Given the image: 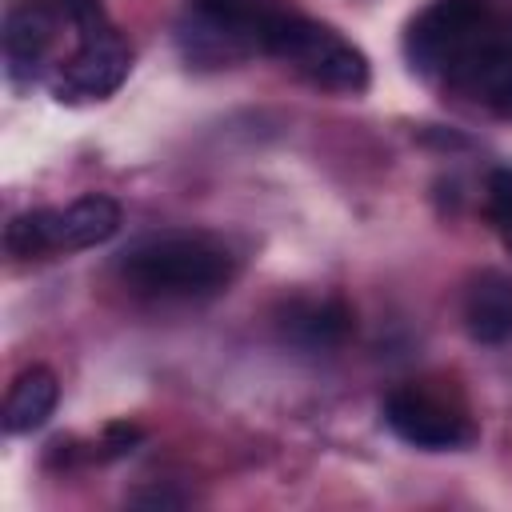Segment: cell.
Listing matches in <instances>:
<instances>
[{
  "label": "cell",
  "mask_w": 512,
  "mask_h": 512,
  "mask_svg": "<svg viewBox=\"0 0 512 512\" xmlns=\"http://www.w3.org/2000/svg\"><path fill=\"white\" fill-rule=\"evenodd\" d=\"M120 276L144 296H212L232 284L236 256L208 232H160L120 256Z\"/></svg>",
  "instance_id": "1"
},
{
  "label": "cell",
  "mask_w": 512,
  "mask_h": 512,
  "mask_svg": "<svg viewBox=\"0 0 512 512\" xmlns=\"http://www.w3.org/2000/svg\"><path fill=\"white\" fill-rule=\"evenodd\" d=\"M256 48L284 60L308 84L328 92H364L368 88V56L344 40L336 28L300 16L292 8L264 4L256 24Z\"/></svg>",
  "instance_id": "2"
},
{
  "label": "cell",
  "mask_w": 512,
  "mask_h": 512,
  "mask_svg": "<svg viewBox=\"0 0 512 512\" xmlns=\"http://www.w3.org/2000/svg\"><path fill=\"white\" fill-rule=\"evenodd\" d=\"M496 32V16L484 0H432L404 32V52L416 72L444 76L448 84Z\"/></svg>",
  "instance_id": "3"
},
{
  "label": "cell",
  "mask_w": 512,
  "mask_h": 512,
  "mask_svg": "<svg viewBox=\"0 0 512 512\" xmlns=\"http://www.w3.org/2000/svg\"><path fill=\"white\" fill-rule=\"evenodd\" d=\"M384 424L412 448L424 452H452L476 440V428L468 420V412L432 392L428 384H400L384 396Z\"/></svg>",
  "instance_id": "4"
},
{
  "label": "cell",
  "mask_w": 512,
  "mask_h": 512,
  "mask_svg": "<svg viewBox=\"0 0 512 512\" xmlns=\"http://www.w3.org/2000/svg\"><path fill=\"white\" fill-rule=\"evenodd\" d=\"M128 68H132V48L108 24L100 32L80 36L76 52L60 64V72L52 80V92H56V100H72V104L76 100H104L124 84Z\"/></svg>",
  "instance_id": "5"
},
{
  "label": "cell",
  "mask_w": 512,
  "mask_h": 512,
  "mask_svg": "<svg viewBox=\"0 0 512 512\" xmlns=\"http://www.w3.org/2000/svg\"><path fill=\"white\" fill-rule=\"evenodd\" d=\"M464 328L480 344L512 340V276L484 268L468 280L464 292Z\"/></svg>",
  "instance_id": "6"
},
{
  "label": "cell",
  "mask_w": 512,
  "mask_h": 512,
  "mask_svg": "<svg viewBox=\"0 0 512 512\" xmlns=\"http://www.w3.org/2000/svg\"><path fill=\"white\" fill-rule=\"evenodd\" d=\"M120 228V204L104 192H88L68 208H52V252L96 248Z\"/></svg>",
  "instance_id": "7"
},
{
  "label": "cell",
  "mask_w": 512,
  "mask_h": 512,
  "mask_svg": "<svg viewBox=\"0 0 512 512\" xmlns=\"http://www.w3.org/2000/svg\"><path fill=\"white\" fill-rule=\"evenodd\" d=\"M56 24H60V12L48 0H28V4H16L8 12V20H4V56H8L12 72L36 68L44 60V52L52 48Z\"/></svg>",
  "instance_id": "8"
},
{
  "label": "cell",
  "mask_w": 512,
  "mask_h": 512,
  "mask_svg": "<svg viewBox=\"0 0 512 512\" xmlns=\"http://www.w3.org/2000/svg\"><path fill=\"white\" fill-rule=\"evenodd\" d=\"M56 400H60V380H56V372L44 368V364L24 368V372L12 380L8 396H4V428H8L12 436L40 428V424L56 412Z\"/></svg>",
  "instance_id": "9"
},
{
  "label": "cell",
  "mask_w": 512,
  "mask_h": 512,
  "mask_svg": "<svg viewBox=\"0 0 512 512\" xmlns=\"http://www.w3.org/2000/svg\"><path fill=\"white\" fill-rule=\"evenodd\" d=\"M284 328L304 348H332L352 332V312L344 300H308L288 308Z\"/></svg>",
  "instance_id": "10"
},
{
  "label": "cell",
  "mask_w": 512,
  "mask_h": 512,
  "mask_svg": "<svg viewBox=\"0 0 512 512\" xmlns=\"http://www.w3.org/2000/svg\"><path fill=\"white\" fill-rule=\"evenodd\" d=\"M4 248L20 260L48 256L52 252V208H28L8 220L4 228Z\"/></svg>",
  "instance_id": "11"
},
{
  "label": "cell",
  "mask_w": 512,
  "mask_h": 512,
  "mask_svg": "<svg viewBox=\"0 0 512 512\" xmlns=\"http://www.w3.org/2000/svg\"><path fill=\"white\" fill-rule=\"evenodd\" d=\"M488 220H492V228L504 236V232H512V168H496L492 176H488Z\"/></svg>",
  "instance_id": "12"
},
{
  "label": "cell",
  "mask_w": 512,
  "mask_h": 512,
  "mask_svg": "<svg viewBox=\"0 0 512 512\" xmlns=\"http://www.w3.org/2000/svg\"><path fill=\"white\" fill-rule=\"evenodd\" d=\"M140 440H144V432H140L136 424L116 420V424H108V428H104V436L92 444V456H96V460H116V456L132 452Z\"/></svg>",
  "instance_id": "13"
},
{
  "label": "cell",
  "mask_w": 512,
  "mask_h": 512,
  "mask_svg": "<svg viewBox=\"0 0 512 512\" xmlns=\"http://www.w3.org/2000/svg\"><path fill=\"white\" fill-rule=\"evenodd\" d=\"M132 504H184V496H172V492H140V496H132Z\"/></svg>",
  "instance_id": "14"
},
{
  "label": "cell",
  "mask_w": 512,
  "mask_h": 512,
  "mask_svg": "<svg viewBox=\"0 0 512 512\" xmlns=\"http://www.w3.org/2000/svg\"><path fill=\"white\" fill-rule=\"evenodd\" d=\"M500 240H504V248H508V252H512V232H504V236H500Z\"/></svg>",
  "instance_id": "15"
}]
</instances>
